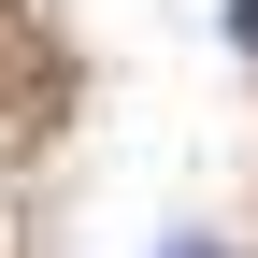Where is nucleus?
Here are the masks:
<instances>
[{
	"instance_id": "nucleus-1",
	"label": "nucleus",
	"mask_w": 258,
	"mask_h": 258,
	"mask_svg": "<svg viewBox=\"0 0 258 258\" xmlns=\"http://www.w3.org/2000/svg\"><path fill=\"white\" fill-rule=\"evenodd\" d=\"M158 258H215V244H158Z\"/></svg>"
},
{
	"instance_id": "nucleus-2",
	"label": "nucleus",
	"mask_w": 258,
	"mask_h": 258,
	"mask_svg": "<svg viewBox=\"0 0 258 258\" xmlns=\"http://www.w3.org/2000/svg\"><path fill=\"white\" fill-rule=\"evenodd\" d=\"M230 15H244V29H258V0H230Z\"/></svg>"
}]
</instances>
